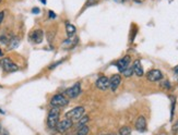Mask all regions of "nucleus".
I'll use <instances>...</instances> for the list:
<instances>
[{"mask_svg":"<svg viewBox=\"0 0 178 135\" xmlns=\"http://www.w3.org/2000/svg\"><path fill=\"white\" fill-rule=\"evenodd\" d=\"M59 116H60V110L59 108H55L52 107L48 113V118H47V125L49 129H55L58 124Z\"/></svg>","mask_w":178,"mask_h":135,"instance_id":"1","label":"nucleus"},{"mask_svg":"<svg viewBox=\"0 0 178 135\" xmlns=\"http://www.w3.org/2000/svg\"><path fill=\"white\" fill-rule=\"evenodd\" d=\"M88 121H89V117H88V116H84V117H82V118L79 120V123H78V125H79V127H82V125H85Z\"/></svg>","mask_w":178,"mask_h":135,"instance_id":"20","label":"nucleus"},{"mask_svg":"<svg viewBox=\"0 0 178 135\" xmlns=\"http://www.w3.org/2000/svg\"><path fill=\"white\" fill-rule=\"evenodd\" d=\"M136 129L139 132H144L147 131V120L143 116H140L136 121Z\"/></svg>","mask_w":178,"mask_h":135,"instance_id":"12","label":"nucleus"},{"mask_svg":"<svg viewBox=\"0 0 178 135\" xmlns=\"http://www.w3.org/2000/svg\"><path fill=\"white\" fill-rule=\"evenodd\" d=\"M120 83H121V76L119 74H114L109 80V87L113 91H116L118 86L120 85Z\"/></svg>","mask_w":178,"mask_h":135,"instance_id":"9","label":"nucleus"},{"mask_svg":"<svg viewBox=\"0 0 178 135\" xmlns=\"http://www.w3.org/2000/svg\"><path fill=\"white\" fill-rule=\"evenodd\" d=\"M32 12L35 13V14H37V13L40 12V9H38V8H33V9H32Z\"/></svg>","mask_w":178,"mask_h":135,"instance_id":"26","label":"nucleus"},{"mask_svg":"<svg viewBox=\"0 0 178 135\" xmlns=\"http://www.w3.org/2000/svg\"><path fill=\"white\" fill-rule=\"evenodd\" d=\"M136 2H138V3H141V2H143L144 0H134Z\"/></svg>","mask_w":178,"mask_h":135,"instance_id":"28","label":"nucleus"},{"mask_svg":"<svg viewBox=\"0 0 178 135\" xmlns=\"http://www.w3.org/2000/svg\"><path fill=\"white\" fill-rule=\"evenodd\" d=\"M78 43V38H68L67 40L63 42V46H67V49H71Z\"/></svg>","mask_w":178,"mask_h":135,"instance_id":"14","label":"nucleus"},{"mask_svg":"<svg viewBox=\"0 0 178 135\" xmlns=\"http://www.w3.org/2000/svg\"><path fill=\"white\" fill-rule=\"evenodd\" d=\"M65 93L69 98H76L79 96V94L81 93V85H80V83H76L73 86L67 88Z\"/></svg>","mask_w":178,"mask_h":135,"instance_id":"6","label":"nucleus"},{"mask_svg":"<svg viewBox=\"0 0 178 135\" xmlns=\"http://www.w3.org/2000/svg\"><path fill=\"white\" fill-rule=\"evenodd\" d=\"M88 133H89V127L86 124L80 127L77 132V134H79V135H88Z\"/></svg>","mask_w":178,"mask_h":135,"instance_id":"17","label":"nucleus"},{"mask_svg":"<svg viewBox=\"0 0 178 135\" xmlns=\"http://www.w3.org/2000/svg\"><path fill=\"white\" fill-rule=\"evenodd\" d=\"M104 135H111V134H104Z\"/></svg>","mask_w":178,"mask_h":135,"instance_id":"32","label":"nucleus"},{"mask_svg":"<svg viewBox=\"0 0 178 135\" xmlns=\"http://www.w3.org/2000/svg\"><path fill=\"white\" fill-rule=\"evenodd\" d=\"M0 133H1V125H0Z\"/></svg>","mask_w":178,"mask_h":135,"instance_id":"31","label":"nucleus"},{"mask_svg":"<svg viewBox=\"0 0 178 135\" xmlns=\"http://www.w3.org/2000/svg\"><path fill=\"white\" fill-rule=\"evenodd\" d=\"M0 1H1V0H0Z\"/></svg>","mask_w":178,"mask_h":135,"instance_id":"36","label":"nucleus"},{"mask_svg":"<svg viewBox=\"0 0 178 135\" xmlns=\"http://www.w3.org/2000/svg\"><path fill=\"white\" fill-rule=\"evenodd\" d=\"M147 77L150 82H157L161 81L162 77H163V74H162V72L159 70H151L147 74Z\"/></svg>","mask_w":178,"mask_h":135,"instance_id":"10","label":"nucleus"},{"mask_svg":"<svg viewBox=\"0 0 178 135\" xmlns=\"http://www.w3.org/2000/svg\"><path fill=\"white\" fill-rule=\"evenodd\" d=\"M122 74H124L126 77H130V76H131V75L133 74V69H132V65H129V67H128L126 70L122 72Z\"/></svg>","mask_w":178,"mask_h":135,"instance_id":"19","label":"nucleus"},{"mask_svg":"<svg viewBox=\"0 0 178 135\" xmlns=\"http://www.w3.org/2000/svg\"><path fill=\"white\" fill-rule=\"evenodd\" d=\"M174 73L176 75H178V65H176V67L174 68Z\"/></svg>","mask_w":178,"mask_h":135,"instance_id":"27","label":"nucleus"},{"mask_svg":"<svg viewBox=\"0 0 178 135\" xmlns=\"http://www.w3.org/2000/svg\"><path fill=\"white\" fill-rule=\"evenodd\" d=\"M62 62H63V60L59 61V62H56V63H54V65H51V68H49V69H54V68H56V67H57V65H60V63H62Z\"/></svg>","mask_w":178,"mask_h":135,"instance_id":"22","label":"nucleus"},{"mask_svg":"<svg viewBox=\"0 0 178 135\" xmlns=\"http://www.w3.org/2000/svg\"><path fill=\"white\" fill-rule=\"evenodd\" d=\"M1 55H2V51H1V50H0V56H1Z\"/></svg>","mask_w":178,"mask_h":135,"instance_id":"29","label":"nucleus"},{"mask_svg":"<svg viewBox=\"0 0 178 135\" xmlns=\"http://www.w3.org/2000/svg\"><path fill=\"white\" fill-rule=\"evenodd\" d=\"M132 69H133V74H136L137 76H142L143 75V68L141 65L140 60H136L132 65Z\"/></svg>","mask_w":178,"mask_h":135,"instance_id":"13","label":"nucleus"},{"mask_svg":"<svg viewBox=\"0 0 178 135\" xmlns=\"http://www.w3.org/2000/svg\"><path fill=\"white\" fill-rule=\"evenodd\" d=\"M116 65H117L118 70L122 73L130 65V57L126 56V57H124L122 59H120V60H118L117 63H116Z\"/></svg>","mask_w":178,"mask_h":135,"instance_id":"11","label":"nucleus"},{"mask_svg":"<svg viewBox=\"0 0 178 135\" xmlns=\"http://www.w3.org/2000/svg\"><path fill=\"white\" fill-rule=\"evenodd\" d=\"M84 114V107H76V108L71 109L65 114L66 119H70V120H80Z\"/></svg>","mask_w":178,"mask_h":135,"instance_id":"3","label":"nucleus"},{"mask_svg":"<svg viewBox=\"0 0 178 135\" xmlns=\"http://www.w3.org/2000/svg\"><path fill=\"white\" fill-rule=\"evenodd\" d=\"M67 135H72V134H67Z\"/></svg>","mask_w":178,"mask_h":135,"instance_id":"33","label":"nucleus"},{"mask_svg":"<svg viewBox=\"0 0 178 135\" xmlns=\"http://www.w3.org/2000/svg\"><path fill=\"white\" fill-rule=\"evenodd\" d=\"M89 1H96V0H89Z\"/></svg>","mask_w":178,"mask_h":135,"instance_id":"30","label":"nucleus"},{"mask_svg":"<svg viewBox=\"0 0 178 135\" xmlns=\"http://www.w3.org/2000/svg\"><path fill=\"white\" fill-rule=\"evenodd\" d=\"M0 65H1V68L8 73L15 72V71L19 70V67H18L14 62H12V61H11L9 58L1 59V61H0Z\"/></svg>","mask_w":178,"mask_h":135,"instance_id":"4","label":"nucleus"},{"mask_svg":"<svg viewBox=\"0 0 178 135\" xmlns=\"http://www.w3.org/2000/svg\"><path fill=\"white\" fill-rule=\"evenodd\" d=\"M48 15L51 18V19H55V18H56V14H55V13L52 12V11H49V12H48Z\"/></svg>","mask_w":178,"mask_h":135,"instance_id":"24","label":"nucleus"},{"mask_svg":"<svg viewBox=\"0 0 178 135\" xmlns=\"http://www.w3.org/2000/svg\"><path fill=\"white\" fill-rule=\"evenodd\" d=\"M96 87L101 91H106L109 87V79L106 76H100L96 80Z\"/></svg>","mask_w":178,"mask_h":135,"instance_id":"8","label":"nucleus"},{"mask_svg":"<svg viewBox=\"0 0 178 135\" xmlns=\"http://www.w3.org/2000/svg\"><path fill=\"white\" fill-rule=\"evenodd\" d=\"M43 37H44V33L42 29H35L30 34V39L34 44H40L43 42Z\"/></svg>","mask_w":178,"mask_h":135,"instance_id":"7","label":"nucleus"},{"mask_svg":"<svg viewBox=\"0 0 178 135\" xmlns=\"http://www.w3.org/2000/svg\"><path fill=\"white\" fill-rule=\"evenodd\" d=\"M159 135H164V134H159Z\"/></svg>","mask_w":178,"mask_h":135,"instance_id":"34","label":"nucleus"},{"mask_svg":"<svg viewBox=\"0 0 178 135\" xmlns=\"http://www.w3.org/2000/svg\"><path fill=\"white\" fill-rule=\"evenodd\" d=\"M69 104V100L62 95V94H57L51 100V105L55 108H61V107H65Z\"/></svg>","mask_w":178,"mask_h":135,"instance_id":"2","label":"nucleus"},{"mask_svg":"<svg viewBox=\"0 0 178 135\" xmlns=\"http://www.w3.org/2000/svg\"><path fill=\"white\" fill-rule=\"evenodd\" d=\"M161 86H162V87H164V88H170V82H168V81L163 82Z\"/></svg>","mask_w":178,"mask_h":135,"instance_id":"21","label":"nucleus"},{"mask_svg":"<svg viewBox=\"0 0 178 135\" xmlns=\"http://www.w3.org/2000/svg\"><path fill=\"white\" fill-rule=\"evenodd\" d=\"M173 131H174V132H177L178 131V121H177L176 123H175L174 127H173Z\"/></svg>","mask_w":178,"mask_h":135,"instance_id":"25","label":"nucleus"},{"mask_svg":"<svg viewBox=\"0 0 178 135\" xmlns=\"http://www.w3.org/2000/svg\"><path fill=\"white\" fill-rule=\"evenodd\" d=\"M3 18H4V12H3V11H1V12H0V24H1Z\"/></svg>","mask_w":178,"mask_h":135,"instance_id":"23","label":"nucleus"},{"mask_svg":"<svg viewBox=\"0 0 178 135\" xmlns=\"http://www.w3.org/2000/svg\"><path fill=\"white\" fill-rule=\"evenodd\" d=\"M119 135H131V129L129 127H122L119 130Z\"/></svg>","mask_w":178,"mask_h":135,"instance_id":"18","label":"nucleus"},{"mask_svg":"<svg viewBox=\"0 0 178 135\" xmlns=\"http://www.w3.org/2000/svg\"><path fill=\"white\" fill-rule=\"evenodd\" d=\"M20 45V39L18 37H13L10 39V42H9V49H15V48H18Z\"/></svg>","mask_w":178,"mask_h":135,"instance_id":"16","label":"nucleus"},{"mask_svg":"<svg viewBox=\"0 0 178 135\" xmlns=\"http://www.w3.org/2000/svg\"><path fill=\"white\" fill-rule=\"evenodd\" d=\"M77 135H79V134H77Z\"/></svg>","mask_w":178,"mask_h":135,"instance_id":"35","label":"nucleus"},{"mask_svg":"<svg viewBox=\"0 0 178 135\" xmlns=\"http://www.w3.org/2000/svg\"><path fill=\"white\" fill-rule=\"evenodd\" d=\"M66 32H67V35L69 36V37H72V36L76 34V32H77V29H76V26H73L72 24H66Z\"/></svg>","mask_w":178,"mask_h":135,"instance_id":"15","label":"nucleus"},{"mask_svg":"<svg viewBox=\"0 0 178 135\" xmlns=\"http://www.w3.org/2000/svg\"><path fill=\"white\" fill-rule=\"evenodd\" d=\"M72 124H73V121L70 120V119H65V120L58 122L56 129H57V131H58L59 133H65V132H67L68 130L71 129Z\"/></svg>","mask_w":178,"mask_h":135,"instance_id":"5","label":"nucleus"}]
</instances>
